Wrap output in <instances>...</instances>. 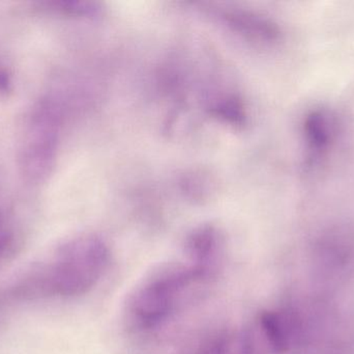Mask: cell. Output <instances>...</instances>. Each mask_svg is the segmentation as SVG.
Wrapping results in <instances>:
<instances>
[{"instance_id":"1","label":"cell","mask_w":354,"mask_h":354,"mask_svg":"<svg viewBox=\"0 0 354 354\" xmlns=\"http://www.w3.org/2000/svg\"><path fill=\"white\" fill-rule=\"evenodd\" d=\"M107 245L93 236L79 237L62 245L43 269L10 291L15 299L71 297L86 294L97 286L109 265Z\"/></svg>"},{"instance_id":"2","label":"cell","mask_w":354,"mask_h":354,"mask_svg":"<svg viewBox=\"0 0 354 354\" xmlns=\"http://www.w3.org/2000/svg\"><path fill=\"white\" fill-rule=\"evenodd\" d=\"M216 272L185 258L153 270L133 290L128 316L140 330H151L167 321L193 287L208 282Z\"/></svg>"},{"instance_id":"3","label":"cell","mask_w":354,"mask_h":354,"mask_svg":"<svg viewBox=\"0 0 354 354\" xmlns=\"http://www.w3.org/2000/svg\"><path fill=\"white\" fill-rule=\"evenodd\" d=\"M334 118L326 109L312 110L305 118L304 132L310 155V166L320 159L330 147L336 134Z\"/></svg>"},{"instance_id":"4","label":"cell","mask_w":354,"mask_h":354,"mask_svg":"<svg viewBox=\"0 0 354 354\" xmlns=\"http://www.w3.org/2000/svg\"><path fill=\"white\" fill-rule=\"evenodd\" d=\"M203 354H255L253 343L245 330L221 334L210 342Z\"/></svg>"},{"instance_id":"5","label":"cell","mask_w":354,"mask_h":354,"mask_svg":"<svg viewBox=\"0 0 354 354\" xmlns=\"http://www.w3.org/2000/svg\"><path fill=\"white\" fill-rule=\"evenodd\" d=\"M260 322L272 348L277 353H285L288 349L290 341V330L286 316L279 312H266L262 314Z\"/></svg>"},{"instance_id":"6","label":"cell","mask_w":354,"mask_h":354,"mask_svg":"<svg viewBox=\"0 0 354 354\" xmlns=\"http://www.w3.org/2000/svg\"><path fill=\"white\" fill-rule=\"evenodd\" d=\"M15 251V235L0 214V262L8 259Z\"/></svg>"}]
</instances>
